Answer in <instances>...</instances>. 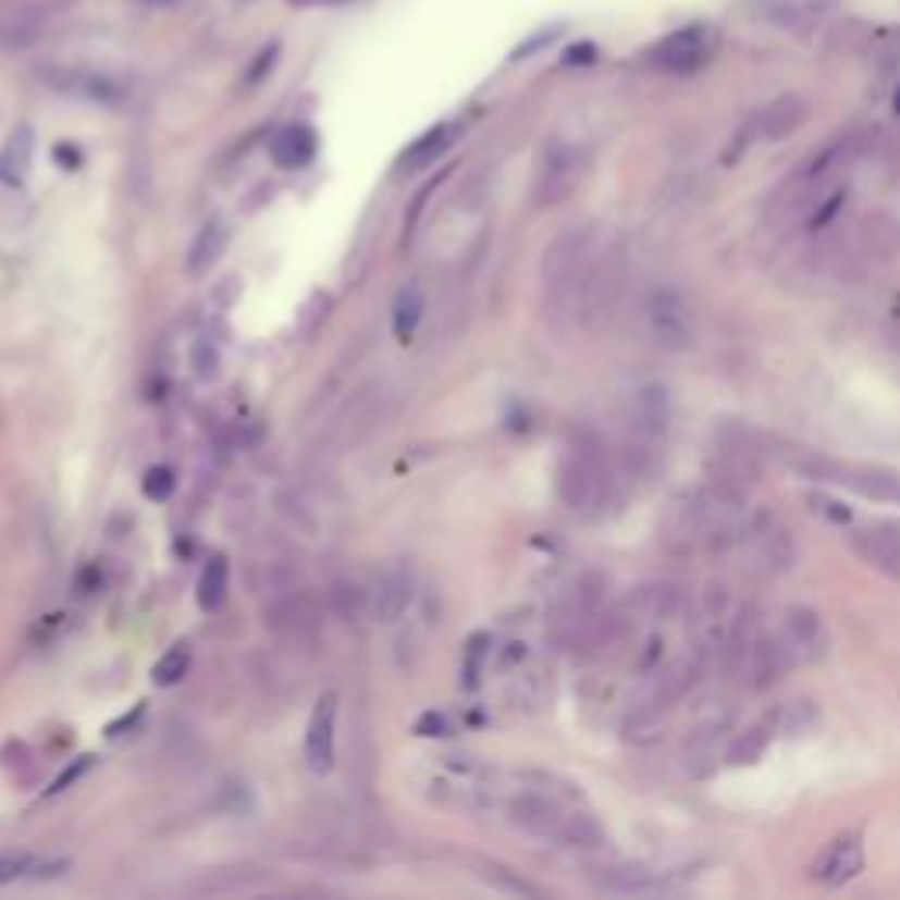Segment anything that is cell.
Returning a JSON list of instances; mask_svg holds the SVG:
<instances>
[{
	"mask_svg": "<svg viewBox=\"0 0 900 900\" xmlns=\"http://www.w3.org/2000/svg\"><path fill=\"white\" fill-rule=\"evenodd\" d=\"M591 60H594V46L591 42L574 46V50L567 53V64H591Z\"/></svg>",
	"mask_w": 900,
	"mask_h": 900,
	"instance_id": "39",
	"label": "cell"
},
{
	"mask_svg": "<svg viewBox=\"0 0 900 900\" xmlns=\"http://www.w3.org/2000/svg\"><path fill=\"white\" fill-rule=\"evenodd\" d=\"M622 282H627V264H622L619 250H605L591 261L588 282H584V324L602 328L613 310L619 307Z\"/></svg>",
	"mask_w": 900,
	"mask_h": 900,
	"instance_id": "5",
	"label": "cell"
},
{
	"mask_svg": "<svg viewBox=\"0 0 900 900\" xmlns=\"http://www.w3.org/2000/svg\"><path fill=\"white\" fill-rule=\"evenodd\" d=\"M317 156V131L310 124H288L274 134L271 141V162L279 170H303Z\"/></svg>",
	"mask_w": 900,
	"mask_h": 900,
	"instance_id": "19",
	"label": "cell"
},
{
	"mask_svg": "<svg viewBox=\"0 0 900 900\" xmlns=\"http://www.w3.org/2000/svg\"><path fill=\"white\" fill-rule=\"evenodd\" d=\"M753 120H756V134L764 137V141H785V137H791L810 120V102L802 96H777Z\"/></svg>",
	"mask_w": 900,
	"mask_h": 900,
	"instance_id": "17",
	"label": "cell"
},
{
	"mask_svg": "<svg viewBox=\"0 0 900 900\" xmlns=\"http://www.w3.org/2000/svg\"><path fill=\"white\" fill-rule=\"evenodd\" d=\"M422 310H426V296L416 282H408L398 288V296H394V313H391V331H394V342L398 345H408L416 338V331L422 324Z\"/></svg>",
	"mask_w": 900,
	"mask_h": 900,
	"instance_id": "26",
	"label": "cell"
},
{
	"mask_svg": "<svg viewBox=\"0 0 900 900\" xmlns=\"http://www.w3.org/2000/svg\"><path fill=\"white\" fill-rule=\"evenodd\" d=\"M648 324L654 342L665 348H690L693 342V317L686 310V303L673 288H658L648 299Z\"/></svg>",
	"mask_w": 900,
	"mask_h": 900,
	"instance_id": "7",
	"label": "cell"
},
{
	"mask_svg": "<svg viewBox=\"0 0 900 900\" xmlns=\"http://www.w3.org/2000/svg\"><path fill=\"white\" fill-rule=\"evenodd\" d=\"M559 496L577 514H594L613 493V457L594 430H574L559 461Z\"/></svg>",
	"mask_w": 900,
	"mask_h": 900,
	"instance_id": "2",
	"label": "cell"
},
{
	"mask_svg": "<svg viewBox=\"0 0 900 900\" xmlns=\"http://www.w3.org/2000/svg\"><path fill=\"white\" fill-rule=\"evenodd\" d=\"M865 865V848L859 834H841L827 844V851L819 855V862L813 865V876L823 887H844L851 883Z\"/></svg>",
	"mask_w": 900,
	"mask_h": 900,
	"instance_id": "13",
	"label": "cell"
},
{
	"mask_svg": "<svg viewBox=\"0 0 900 900\" xmlns=\"http://www.w3.org/2000/svg\"><path fill=\"white\" fill-rule=\"evenodd\" d=\"M791 665H796V658H791V651H788L781 633H756L742 673L750 676L753 690H770L774 682H781V676L788 673Z\"/></svg>",
	"mask_w": 900,
	"mask_h": 900,
	"instance_id": "12",
	"label": "cell"
},
{
	"mask_svg": "<svg viewBox=\"0 0 900 900\" xmlns=\"http://www.w3.org/2000/svg\"><path fill=\"white\" fill-rule=\"evenodd\" d=\"M777 731H781V714L770 711L760 722H753L745 731H739V739L728 745L725 760H728L731 767H753L756 760L767 753V745L774 742Z\"/></svg>",
	"mask_w": 900,
	"mask_h": 900,
	"instance_id": "20",
	"label": "cell"
},
{
	"mask_svg": "<svg viewBox=\"0 0 900 900\" xmlns=\"http://www.w3.org/2000/svg\"><path fill=\"white\" fill-rule=\"evenodd\" d=\"M851 156H855V137L837 134L823 148L810 151V156L799 162V170H796V176H791L788 187L791 190H813V187H819V183H827L837 170H844V162Z\"/></svg>",
	"mask_w": 900,
	"mask_h": 900,
	"instance_id": "11",
	"label": "cell"
},
{
	"mask_svg": "<svg viewBox=\"0 0 900 900\" xmlns=\"http://www.w3.org/2000/svg\"><path fill=\"white\" fill-rule=\"evenodd\" d=\"M781 637L796 662H823L830 648V633L823 627V616L810 605H791L785 613Z\"/></svg>",
	"mask_w": 900,
	"mask_h": 900,
	"instance_id": "10",
	"label": "cell"
},
{
	"mask_svg": "<svg viewBox=\"0 0 900 900\" xmlns=\"http://www.w3.org/2000/svg\"><path fill=\"white\" fill-rule=\"evenodd\" d=\"M714 46L718 42H714L711 25H686L651 46L648 64L665 74H693L711 60Z\"/></svg>",
	"mask_w": 900,
	"mask_h": 900,
	"instance_id": "4",
	"label": "cell"
},
{
	"mask_svg": "<svg viewBox=\"0 0 900 900\" xmlns=\"http://www.w3.org/2000/svg\"><path fill=\"white\" fill-rule=\"evenodd\" d=\"M855 553L887 577H900V528L893 521H876L851 535Z\"/></svg>",
	"mask_w": 900,
	"mask_h": 900,
	"instance_id": "15",
	"label": "cell"
},
{
	"mask_svg": "<svg viewBox=\"0 0 900 900\" xmlns=\"http://www.w3.org/2000/svg\"><path fill=\"white\" fill-rule=\"evenodd\" d=\"M187 668H190V648L187 644H173L156 662V668H151V682H156V686H176L183 676H187Z\"/></svg>",
	"mask_w": 900,
	"mask_h": 900,
	"instance_id": "31",
	"label": "cell"
},
{
	"mask_svg": "<svg viewBox=\"0 0 900 900\" xmlns=\"http://www.w3.org/2000/svg\"><path fill=\"white\" fill-rule=\"evenodd\" d=\"M742 535L753 545V553L760 563H764V570H770V574L791 570V563H796V539H791V531L777 521L770 510H760L753 517V525L742 528Z\"/></svg>",
	"mask_w": 900,
	"mask_h": 900,
	"instance_id": "9",
	"label": "cell"
},
{
	"mask_svg": "<svg viewBox=\"0 0 900 900\" xmlns=\"http://www.w3.org/2000/svg\"><path fill=\"white\" fill-rule=\"evenodd\" d=\"M194 599H197V608H201V613H208V616L219 613V608L225 605V599H229V563L222 556H215L201 570V577H197Z\"/></svg>",
	"mask_w": 900,
	"mask_h": 900,
	"instance_id": "28",
	"label": "cell"
},
{
	"mask_svg": "<svg viewBox=\"0 0 900 900\" xmlns=\"http://www.w3.org/2000/svg\"><path fill=\"white\" fill-rule=\"evenodd\" d=\"M334 722H338V696L324 693L313 704L307 725V767L313 774H328L334 767Z\"/></svg>",
	"mask_w": 900,
	"mask_h": 900,
	"instance_id": "16",
	"label": "cell"
},
{
	"mask_svg": "<svg viewBox=\"0 0 900 900\" xmlns=\"http://www.w3.org/2000/svg\"><path fill=\"white\" fill-rule=\"evenodd\" d=\"M485 658H490V637H485V633H476V637L468 640V648H465V665H461V679H465L468 690H476V686H479Z\"/></svg>",
	"mask_w": 900,
	"mask_h": 900,
	"instance_id": "32",
	"label": "cell"
},
{
	"mask_svg": "<svg viewBox=\"0 0 900 900\" xmlns=\"http://www.w3.org/2000/svg\"><path fill=\"white\" fill-rule=\"evenodd\" d=\"M633 605L654 622H665L682 613V588L673 581H651L633 594Z\"/></svg>",
	"mask_w": 900,
	"mask_h": 900,
	"instance_id": "27",
	"label": "cell"
},
{
	"mask_svg": "<svg viewBox=\"0 0 900 900\" xmlns=\"http://www.w3.org/2000/svg\"><path fill=\"white\" fill-rule=\"evenodd\" d=\"M668 419H673V402H668V391L662 384H648L633 394V405H630V422L633 430H644L651 436H662L668 433Z\"/></svg>",
	"mask_w": 900,
	"mask_h": 900,
	"instance_id": "18",
	"label": "cell"
},
{
	"mask_svg": "<svg viewBox=\"0 0 900 900\" xmlns=\"http://www.w3.org/2000/svg\"><path fill=\"white\" fill-rule=\"evenodd\" d=\"M581 170H584L581 151L570 148V145H548L545 156H542V165H539L535 201H539L542 208L559 205L563 197H567V194L577 187V180H581Z\"/></svg>",
	"mask_w": 900,
	"mask_h": 900,
	"instance_id": "6",
	"label": "cell"
},
{
	"mask_svg": "<svg viewBox=\"0 0 900 900\" xmlns=\"http://www.w3.org/2000/svg\"><path fill=\"white\" fill-rule=\"evenodd\" d=\"M39 78L57 88V91H64V96H74V99H85V102H106V106H113L120 102V85L113 78H106V74H96V71H74V67H46Z\"/></svg>",
	"mask_w": 900,
	"mask_h": 900,
	"instance_id": "14",
	"label": "cell"
},
{
	"mask_svg": "<svg viewBox=\"0 0 900 900\" xmlns=\"http://www.w3.org/2000/svg\"><path fill=\"white\" fill-rule=\"evenodd\" d=\"M328 605L342 622H356L366 608L373 605V599H370V591H366L362 584H356V581H334L331 591H328Z\"/></svg>",
	"mask_w": 900,
	"mask_h": 900,
	"instance_id": "30",
	"label": "cell"
},
{
	"mask_svg": "<svg viewBox=\"0 0 900 900\" xmlns=\"http://www.w3.org/2000/svg\"><path fill=\"white\" fill-rule=\"evenodd\" d=\"M141 490H145V496H148V500L165 503V500L173 496V490H176V476H173V468H165V465L148 468V471H145Z\"/></svg>",
	"mask_w": 900,
	"mask_h": 900,
	"instance_id": "33",
	"label": "cell"
},
{
	"mask_svg": "<svg viewBox=\"0 0 900 900\" xmlns=\"http://www.w3.org/2000/svg\"><path fill=\"white\" fill-rule=\"evenodd\" d=\"M591 268V233L570 229L553 239L542 261V307L556 328L584 317V282Z\"/></svg>",
	"mask_w": 900,
	"mask_h": 900,
	"instance_id": "1",
	"label": "cell"
},
{
	"mask_svg": "<svg viewBox=\"0 0 900 900\" xmlns=\"http://www.w3.org/2000/svg\"><path fill=\"white\" fill-rule=\"evenodd\" d=\"M225 247H229V225L225 222H208V225H201V233L194 236V243H190V250H187V274H205V271H211L219 264V257L225 254Z\"/></svg>",
	"mask_w": 900,
	"mask_h": 900,
	"instance_id": "25",
	"label": "cell"
},
{
	"mask_svg": "<svg viewBox=\"0 0 900 900\" xmlns=\"http://www.w3.org/2000/svg\"><path fill=\"white\" fill-rule=\"evenodd\" d=\"M796 468L802 471V476L816 479V482L848 485V490H855L868 500L900 503V471L879 468V465H841V461L823 457V454L796 457Z\"/></svg>",
	"mask_w": 900,
	"mask_h": 900,
	"instance_id": "3",
	"label": "cell"
},
{
	"mask_svg": "<svg viewBox=\"0 0 900 900\" xmlns=\"http://www.w3.org/2000/svg\"><path fill=\"white\" fill-rule=\"evenodd\" d=\"M594 883H599L605 893H651L654 890V876L648 868H633V865L599 868Z\"/></svg>",
	"mask_w": 900,
	"mask_h": 900,
	"instance_id": "29",
	"label": "cell"
},
{
	"mask_svg": "<svg viewBox=\"0 0 900 900\" xmlns=\"http://www.w3.org/2000/svg\"><path fill=\"white\" fill-rule=\"evenodd\" d=\"M731 619H736V613H731V594L722 584H711L700 591L693 619H690L696 651H722V640L731 627Z\"/></svg>",
	"mask_w": 900,
	"mask_h": 900,
	"instance_id": "8",
	"label": "cell"
},
{
	"mask_svg": "<svg viewBox=\"0 0 900 900\" xmlns=\"http://www.w3.org/2000/svg\"><path fill=\"white\" fill-rule=\"evenodd\" d=\"M268 627L274 633H282V637H310L317 630V608L313 602L307 599V594H293V599H282V602H274L268 613Z\"/></svg>",
	"mask_w": 900,
	"mask_h": 900,
	"instance_id": "22",
	"label": "cell"
},
{
	"mask_svg": "<svg viewBox=\"0 0 900 900\" xmlns=\"http://www.w3.org/2000/svg\"><path fill=\"white\" fill-rule=\"evenodd\" d=\"M57 159L64 162V165H78V162H82L78 148H71V156H67V145H60V148H57Z\"/></svg>",
	"mask_w": 900,
	"mask_h": 900,
	"instance_id": "40",
	"label": "cell"
},
{
	"mask_svg": "<svg viewBox=\"0 0 900 900\" xmlns=\"http://www.w3.org/2000/svg\"><path fill=\"white\" fill-rule=\"evenodd\" d=\"M33 156H36V134L28 124H19L11 134L4 148H0V180L8 187H22L28 180V170H33Z\"/></svg>",
	"mask_w": 900,
	"mask_h": 900,
	"instance_id": "23",
	"label": "cell"
},
{
	"mask_svg": "<svg viewBox=\"0 0 900 900\" xmlns=\"http://www.w3.org/2000/svg\"><path fill=\"white\" fill-rule=\"evenodd\" d=\"M844 201H848V190H830L827 197H816V208L810 215V229H827L837 215H841Z\"/></svg>",
	"mask_w": 900,
	"mask_h": 900,
	"instance_id": "35",
	"label": "cell"
},
{
	"mask_svg": "<svg viewBox=\"0 0 900 900\" xmlns=\"http://www.w3.org/2000/svg\"><path fill=\"white\" fill-rule=\"evenodd\" d=\"M457 134H461V127H457V124H436V127H430L422 137H416V141L405 148L402 170H408V173L430 170V165H436L440 159L447 156L451 145L457 141Z\"/></svg>",
	"mask_w": 900,
	"mask_h": 900,
	"instance_id": "21",
	"label": "cell"
},
{
	"mask_svg": "<svg viewBox=\"0 0 900 900\" xmlns=\"http://www.w3.org/2000/svg\"><path fill=\"white\" fill-rule=\"evenodd\" d=\"M91 760H96V756H78V760H74V767H67V770L60 774L57 781H53L50 796H60V791H67V788H71L74 781H78V777H82V774H85V770L91 767Z\"/></svg>",
	"mask_w": 900,
	"mask_h": 900,
	"instance_id": "36",
	"label": "cell"
},
{
	"mask_svg": "<svg viewBox=\"0 0 900 900\" xmlns=\"http://www.w3.org/2000/svg\"><path fill=\"white\" fill-rule=\"evenodd\" d=\"M781 722H785V731H791V736H802V731H810L816 725L813 700H791V704L785 707V714H781Z\"/></svg>",
	"mask_w": 900,
	"mask_h": 900,
	"instance_id": "34",
	"label": "cell"
},
{
	"mask_svg": "<svg viewBox=\"0 0 900 900\" xmlns=\"http://www.w3.org/2000/svg\"><path fill=\"white\" fill-rule=\"evenodd\" d=\"M25 868H28L25 855H4V859H0V887H8V883L25 876Z\"/></svg>",
	"mask_w": 900,
	"mask_h": 900,
	"instance_id": "37",
	"label": "cell"
},
{
	"mask_svg": "<svg viewBox=\"0 0 900 900\" xmlns=\"http://www.w3.org/2000/svg\"><path fill=\"white\" fill-rule=\"evenodd\" d=\"M411 594H416V581H411L408 570H391L380 577L377 594H373V619L380 622H394L398 616H405V608L411 605Z\"/></svg>",
	"mask_w": 900,
	"mask_h": 900,
	"instance_id": "24",
	"label": "cell"
},
{
	"mask_svg": "<svg viewBox=\"0 0 900 900\" xmlns=\"http://www.w3.org/2000/svg\"><path fill=\"white\" fill-rule=\"evenodd\" d=\"M813 507H819L827 517H834L837 525L851 521V510H841V503H830V500H816V496H813Z\"/></svg>",
	"mask_w": 900,
	"mask_h": 900,
	"instance_id": "38",
	"label": "cell"
}]
</instances>
